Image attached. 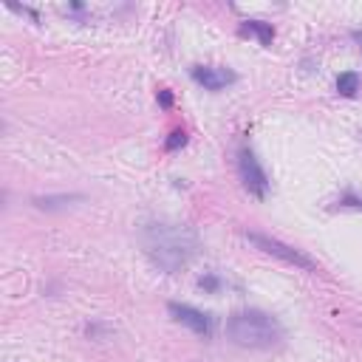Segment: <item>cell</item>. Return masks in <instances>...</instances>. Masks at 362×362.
<instances>
[{
    "mask_svg": "<svg viewBox=\"0 0 362 362\" xmlns=\"http://www.w3.org/2000/svg\"><path fill=\"white\" fill-rule=\"evenodd\" d=\"M192 79L198 85H204L206 90H221V88L235 82V74L229 68H221V65H195L192 68Z\"/></svg>",
    "mask_w": 362,
    "mask_h": 362,
    "instance_id": "obj_6",
    "label": "cell"
},
{
    "mask_svg": "<svg viewBox=\"0 0 362 362\" xmlns=\"http://www.w3.org/2000/svg\"><path fill=\"white\" fill-rule=\"evenodd\" d=\"M141 246L153 266L173 274L181 272L198 252V235L184 223H147L141 229Z\"/></svg>",
    "mask_w": 362,
    "mask_h": 362,
    "instance_id": "obj_1",
    "label": "cell"
},
{
    "mask_svg": "<svg viewBox=\"0 0 362 362\" xmlns=\"http://www.w3.org/2000/svg\"><path fill=\"white\" fill-rule=\"evenodd\" d=\"M226 334L240 348H272L283 339V325L260 308H243L226 320Z\"/></svg>",
    "mask_w": 362,
    "mask_h": 362,
    "instance_id": "obj_2",
    "label": "cell"
},
{
    "mask_svg": "<svg viewBox=\"0 0 362 362\" xmlns=\"http://www.w3.org/2000/svg\"><path fill=\"white\" fill-rule=\"evenodd\" d=\"M198 286L206 288V291H215V288H218V277H215V274H204V277L198 280Z\"/></svg>",
    "mask_w": 362,
    "mask_h": 362,
    "instance_id": "obj_11",
    "label": "cell"
},
{
    "mask_svg": "<svg viewBox=\"0 0 362 362\" xmlns=\"http://www.w3.org/2000/svg\"><path fill=\"white\" fill-rule=\"evenodd\" d=\"M238 175H240L243 187H246L252 195L266 198V192H269V175H266V170L260 167L257 156H255L249 147H240V150H238Z\"/></svg>",
    "mask_w": 362,
    "mask_h": 362,
    "instance_id": "obj_4",
    "label": "cell"
},
{
    "mask_svg": "<svg viewBox=\"0 0 362 362\" xmlns=\"http://www.w3.org/2000/svg\"><path fill=\"white\" fill-rule=\"evenodd\" d=\"M240 31L257 37L260 45H272V40H274V28H272L269 23H260V20H246V23L240 25Z\"/></svg>",
    "mask_w": 362,
    "mask_h": 362,
    "instance_id": "obj_7",
    "label": "cell"
},
{
    "mask_svg": "<svg viewBox=\"0 0 362 362\" xmlns=\"http://www.w3.org/2000/svg\"><path fill=\"white\" fill-rule=\"evenodd\" d=\"M246 238H249L260 252H266V255H272V257H277V260H283V263H288V266H294V269H300V272H317V263H314L305 252H300V249H294V246H288V243H283V240H277V238H272V235L246 232Z\"/></svg>",
    "mask_w": 362,
    "mask_h": 362,
    "instance_id": "obj_3",
    "label": "cell"
},
{
    "mask_svg": "<svg viewBox=\"0 0 362 362\" xmlns=\"http://www.w3.org/2000/svg\"><path fill=\"white\" fill-rule=\"evenodd\" d=\"M74 201H82V195H37L34 198V204L40 206V209H65V206H71Z\"/></svg>",
    "mask_w": 362,
    "mask_h": 362,
    "instance_id": "obj_8",
    "label": "cell"
},
{
    "mask_svg": "<svg viewBox=\"0 0 362 362\" xmlns=\"http://www.w3.org/2000/svg\"><path fill=\"white\" fill-rule=\"evenodd\" d=\"M158 102H161L164 107H170V105H173V96H170V90H161V93H158Z\"/></svg>",
    "mask_w": 362,
    "mask_h": 362,
    "instance_id": "obj_12",
    "label": "cell"
},
{
    "mask_svg": "<svg viewBox=\"0 0 362 362\" xmlns=\"http://www.w3.org/2000/svg\"><path fill=\"white\" fill-rule=\"evenodd\" d=\"M184 144H187V133H184V130H173L170 139L164 141L167 150H178V147H184Z\"/></svg>",
    "mask_w": 362,
    "mask_h": 362,
    "instance_id": "obj_10",
    "label": "cell"
},
{
    "mask_svg": "<svg viewBox=\"0 0 362 362\" xmlns=\"http://www.w3.org/2000/svg\"><path fill=\"white\" fill-rule=\"evenodd\" d=\"M359 85H362V79H359L356 71H345V74L337 76V90H339L342 96H356Z\"/></svg>",
    "mask_w": 362,
    "mask_h": 362,
    "instance_id": "obj_9",
    "label": "cell"
},
{
    "mask_svg": "<svg viewBox=\"0 0 362 362\" xmlns=\"http://www.w3.org/2000/svg\"><path fill=\"white\" fill-rule=\"evenodd\" d=\"M167 311H170L181 325H187L189 331H195V334H201V337H209V334H212V320H209V314H204L201 308L187 305V303H167Z\"/></svg>",
    "mask_w": 362,
    "mask_h": 362,
    "instance_id": "obj_5",
    "label": "cell"
}]
</instances>
